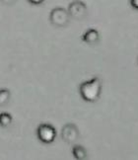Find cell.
Masks as SVG:
<instances>
[{"mask_svg":"<svg viewBox=\"0 0 138 160\" xmlns=\"http://www.w3.org/2000/svg\"><path fill=\"white\" fill-rule=\"evenodd\" d=\"M102 80L99 77H94L91 80L83 82L79 87L80 95L86 102H96L101 95Z\"/></svg>","mask_w":138,"mask_h":160,"instance_id":"1","label":"cell"},{"mask_svg":"<svg viewBox=\"0 0 138 160\" xmlns=\"http://www.w3.org/2000/svg\"><path fill=\"white\" fill-rule=\"evenodd\" d=\"M49 20L55 27H65L68 25L69 20H70V15L68 13V10H65L61 7H56L52 10L51 15H49Z\"/></svg>","mask_w":138,"mask_h":160,"instance_id":"2","label":"cell"},{"mask_svg":"<svg viewBox=\"0 0 138 160\" xmlns=\"http://www.w3.org/2000/svg\"><path fill=\"white\" fill-rule=\"evenodd\" d=\"M37 135L42 142L43 143H52L56 138L55 128L48 124H42L37 130Z\"/></svg>","mask_w":138,"mask_h":160,"instance_id":"3","label":"cell"},{"mask_svg":"<svg viewBox=\"0 0 138 160\" xmlns=\"http://www.w3.org/2000/svg\"><path fill=\"white\" fill-rule=\"evenodd\" d=\"M68 13L71 18H74L76 20H81L87 15V6L80 0H75V1L69 4Z\"/></svg>","mask_w":138,"mask_h":160,"instance_id":"4","label":"cell"},{"mask_svg":"<svg viewBox=\"0 0 138 160\" xmlns=\"http://www.w3.org/2000/svg\"><path fill=\"white\" fill-rule=\"evenodd\" d=\"M62 138H63L67 142H72V141L76 140L78 138V130L77 128L72 124L66 125L63 128H62Z\"/></svg>","mask_w":138,"mask_h":160,"instance_id":"5","label":"cell"},{"mask_svg":"<svg viewBox=\"0 0 138 160\" xmlns=\"http://www.w3.org/2000/svg\"><path fill=\"white\" fill-rule=\"evenodd\" d=\"M100 39V34L97 30L95 29H90L83 35L82 40L88 45H96L99 42Z\"/></svg>","mask_w":138,"mask_h":160,"instance_id":"6","label":"cell"},{"mask_svg":"<svg viewBox=\"0 0 138 160\" xmlns=\"http://www.w3.org/2000/svg\"><path fill=\"white\" fill-rule=\"evenodd\" d=\"M72 153H73V156L78 160H82L87 157V151L84 147L81 145H75L72 148Z\"/></svg>","mask_w":138,"mask_h":160,"instance_id":"7","label":"cell"},{"mask_svg":"<svg viewBox=\"0 0 138 160\" xmlns=\"http://www.w3.org/2000/svg\"><path fill=\"white\" fill-rule=\"evenodd\" d=\"M12 116L9 113H1L0 114V126L6 128L11 125L12 122Z\"/></svg>","mask_w":138,"mask_h":160,"instance_id":"8","label":"cell"},{"mask_svg":"<svg viewBox=\"0 0 138 160\" xmlns=\"http://www.w3.org/2000/svg\"><path fill=\"white\" fill-rule=\"evenodd\" d=\"M10 100V91L8 89H0V106L7 104Z\"/></svg>","mask_w":138,"mask_h":160,"instance_id":"9","label":"cell"},{"mask_svg":"<svg viewBox=\"0 0 138 160\" xmlns=\"http://www.w3.org/2000/svg\"><path fill=\"white\" fill-rule=\"evenodd\" d=\"M28 1L31 3V4H34V5H40L42 4L45 0H28Z\"/></svg>","mask_w":138,"mask_h":160,"instance_id":"10","label":"cell"},{"mask_svg":"<svg viewBox=\"0 0 138 160\" xmlns=\"http://www.w3.org/2000/svg\"><path fill=\"white\" fill-rule=\"evenodd\" d=\"M130 5L132 6L134 9L138 10V0H130Z\"/></svg>","mask_w":138,"mask_h":160,"instance_id":"11","label":"cell"},{"mask_svg":"<svg viewBox=\"0 0 138 160\" xmlns=\"http://www.w3.org/2000/svg\"><path fill=\"white\" fill-rule=\"evenodd\" d=\"M2 3L6 4V5H10V4H13L16 0H1Z\"/></svg>","mask_w":138,"mask_h":160,"instance_id":"12","label":"cell"}]
</instances>
